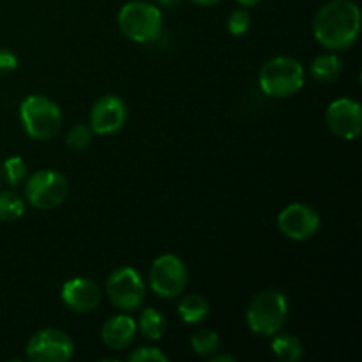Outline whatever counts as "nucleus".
<instances>
[{"label":"nucleus","instance_id":"obj_25","mask_svg":"<svg viewBox=\"0 0 362 362\" xmlns=\"http://www.w3.org/2000/svg\"><path fill=\"white\" fill-rule=\"evenodd\" d=\"M18 57L11 49L0 48V74H9L16 71Z\"/></svg>","mask_w":362,"mask_h":362},{"label":"nucleus","instance_id":"obj_26","mask_svg":"<svg viewBox=\"0 0 362 362\" xmlns=\"http://www.w3.org/2000/svg\"><path fill=\"white\" fill-rule=\"evenodd\" d=\"M212 362H237V357L230 356V354H219V356L212 357Z\"/></svg>","mask_w":362,"mask_h":362},{"label":"nucleus","instance_id":"obj_18","mask_svg":"<svg viewBox=\"0 0 362 362\" xmlns=\"http://www.w3.org/2000/svg\"><path fill=\"white\" fill-rule=\"evenodd\" d=\"M177 310L186 324H198L209 315V303L205 297L198 296V293H189L180 299Z\"/></svg>","mask_w":362,"mask_h":362},{"label":"nucleus","instance_id":"obj_16","mask_svg":"<svg viewBox=\"0 0 362 362\" xmlns=\"http://www.w3.org/2000/svg\"><path fill=\"white\" fill-rule=\"evenodd\" d=\"M343 69V60L339 59L334 53H325V55L317 57V59L311 62L310 73L311 76L317 81H322V83H331L336 78L339 76Z\"/></svg>","mask_w":362,"mask_h":362},{"label":"nucleus","instance_id":"obj_10","mask_svg":"<svg viewBox=\"0 0 362 362\" xmlns=\"http://www.w3.org/2000/svg\"><path fill=\"white\" fill-rule=\"evenodd\" d=\"M278 226L292 240H308L320 228V216L306 204H290L279 212Z\"/></svg>","mask_w":362,"mask_h":362},{"label":"nucleus","instance_id":"obj_30","mask_svg":"<svg viewBox=\"0 0 362 362\" xmlns=\"http://www.w3.org/2000/svg\"><path fill=\"white\" fill-rule=\"evenodd\" d=\"M0 182H2V173H0Z\"/></svg>","mask_w":362,"mask_h":362},{"label":"nucleus","instance_id":"obj_5","mask_svg":"<svg viewBox=\"0 0 362 362\" xmlns=\"http://www.w3.org/2000/svg\"><path fill=\"white\" fill-rule=\"evenodd\" d=\"M20 119L25 131L34 140H49L62 127V112L46 95H28L20 105Z\"/></svg>","mask_w":362,"mask_h":362},{"label":"nucleus","instance_id":"obj_3","mask_svg":"<svg viewBox=\"0 0 362 362\" xmlns=\"http://www.w3.org/2000/svg\"><path fill=\"white\" fill-rule=\"evenodd\" d=\"M258 85L269 98H290L304 87V67L292 57H276L260 69Z\"/></svg>","mask_w":362,"mask_h":362},{"label":"nucleus","instance_id":"obj_23","mask_svg":"<svg viewBox=\"0 0 362 362\" xmlns=\"http://www.w3.org/2000/svg\"><path fill=\"white\" fill-rule=\"evenodd\" d=\"M251 27V14L250 11L235 9L232 11L228 18V32L232 35H244Z\"/></svg>","mask_w":362,"mask_h":362},{"label":"nucleus","instance_id":"obj_2","mask_svg":"<svg viewBox=\"0 0 362 362\" xmlns=\"http://www.w3.org/2000/svg\"><path fill=\"white\" fill-rule=\"evenodd\" d=\"M117 23L122 34L134 42H154L163 32V14L156 4L134 0L119 11Z\"/></svg>","mask_w":362,"mask_h":362},{"label":"nucleus","instance_id":"obj_15","mask_svg":"<svg viewBox=\"0 0 362 362\" xmlns=\"http://www.w3.org/2000/svg\"><path fill=\"white\" fill-rule=\"evenodd\" d=\"M272 354H274L276 359L283 361V362H297L300 361L303 357V343L297 336L293 334H279L276 332L274 338H272L271 343Z\"/></svg>","mask_w":362,"mask_h":362},{"label":"nucleus","instance_id":"obj_20","mask_svg":"<svg viewBox=\"0 0 362 362\" xmlns=\"http://www.w3.org/2000/svg\"><path fill=\"white\" fill-rule=\"evenodd\" d=\"M25 214V202L14 191L0 193V221H16Z\"/></svg>","mask_w":362,"mask_h":362},{"label":"nucleus","instance_id":"obj_19","mask_svg":"<svg viewBox=\"0 0 362 362\" xmlns=\"http://www.w3.org/2000/svg\"><path fill=\"white\" fill-rule=\"evenodd\" d=\"M191 346L202 357H209L221 349V339L212 329H200L191 336Z\"/></svg>","mask_w":362,"mask_h":362},{"label":"nucleus","instance_id":"obj_27","mask_svg":"<svg viewBox=\"0 0 362 362\" xmlns=\"http://www.w3.org/2000/svg\"><path fill=\"white\" fill-rule=\"evenodd\" d=\"M154 2L161 7H175V6H179L182 0H154Z\"/></svg>","mask_w":362,"mask_h":362},{"label":"nucleus","instance_id":"obj_4","mask_svg":"<svg viewBox=\"0 0 362 362\" xmlns=\"http://www.w3.org/2000/svg\"><path fill=\"white\" fill-rule=\"evenodd\" d=\"M288 317V300L279 290L260 292L247 308L246 320L258 336H274L283 329Z\"/></svg>","mask_w":362,"mask_h":362},{"label":"nucleus","instance_id":"obj_9","mask_svg":"<svg viewBox=\"0 0 362 362\" xmlns=\"http://www.w3.org/2000/svg\"><path fill=\"white\" fill-rule=\"evenodd\" d=\"M73 354V339L60 329H42L27 343V357L32 362H67Z\"/></svg>","mask_w":362,"mask_h":362},{"label":"nucleus","instance_id":"obj_29","mask_svg":"<svg viewBox=\"0 0 362 362\" xmlns=\"http://www.w3.org/2000/svg\"><path fill=\"white\" fill-rule=\"evenodd\" d=\"M237 2H239L243 7H253V6H257L260 0H237Z\"/></svg>","mask_w":362,"mask_h":362},{"label":"nucleus","instance_id":"obj_21","mask_svg":"<svg viewBox=\"0 0 362 362\" xmlns=\"http://www.w3.org/2000/svg\"><path fill=\"white\" fill-rule=\"evenodd\" d=\"M0 173H2V179L6 180L11 187H16L27 179V165H25L23 159L14 156V158H9L4 161Z\"/></svg>","mask_w":362,"mask_h":362},{"label":"nucleus","instance_id":"obj_11","mask_svg":"<svg viewBox=\"0 0 362 362\" xmlns=\"http://www.w3.org/2000/svg\"><path fill=\"white\" fill-rule=\"evenodd\" d=\"M325 122L336 136L343 140H356L362 129V110L354 99H336L325 112Z\"/></svg>","mask_w":362,"mask_h":362},{"label":"nucleus","instance_id":"obj_7","mask_svg":"<svg viewBox=\"0 0 362 362\" xmlns=\"http://www.w3.org/2000/svg\"><path fill=\"white\" fill-rule=\"evenodd\" d=\"M145 283L140 272L133 267H119L110 274L106 281V296L110 303L122 311H134L144 304Z\"/></svg>","mask_w":362,"mask_h":362},{"label":"nucleus","instance_id":"obj_13","mask_svg":"<svg viewBox=\"0 0 362 362\" xmlns=\"http://www.w3.org/2000/svg\"><path fill=\"white\" fill-rule=\"evenodd\" d=\"M60 297L74 313H90L101 303V290L92 279L73 278L64 283Z\"/></svg>","mask_w":362,"mask_h":362},{"label":"nucleus","instance_id":"obj_6","mask_svg":"<svg viewBox=\"0 0 362 362\" xmlns=\"http://www.w3.org/2000/svg\"><path fill=\"white\" fill-rule=\"evenodd\" d=\"M69 193V184L62 173L55 170H41L25 184V198L32 207L49 211L62 204Z\"/></svg>","mask_w":362,"mask_h":362},{"label":"nucleus","instance_id":"obj_17","mask_svg":"<svg viewBox=\"0 0 362 362\" xmlns=\"http://www.w3.org/2000/svg\"><path fill=\"white\" fill-rule=\"evenodd\" d=\"M136 327L140 329V332L145 338L152 339V341H158L166 332V318L158 310H154V308H145L140 313Z\"/></svg>","mask_w":362,"mask_h":362},{"label":"nucleus","instance_id":"obj_12","mask_svg":"<svg viewBox=\"0 0 362 362\" xmlns=\"http://www.w3.org/2000/svg\"><path fill=\"white\" fill-rule=\"evenodd\" d=\"M126 103L119 95L106 94L94 103L90 110V129L95 134H113L126 124Z\"/></svg>","mask_w":362,"mask_h":362},{"label":"nucleus","instance_id":"obj_1","mask_svg":"<svg viewBox=\"0 0 362 362\" xmlns=\"http://www.w3.org/2000/svg\"><path fill=\"white\" fill-rule=\"evenodd\" d=\"M361 32V9L352 0H331L313 18L315 39L322 46L343 52L354 46Z\"/></svg>","mask_w":362,"mask_h":362},{"label":"nucleus","instance_id":"obj_28","mask_svg":"<svg viewBox=\"0 0 362 362\" xmlns=\"http://www.w3.org/2000/svg\"><path fill=\"white\" fill-rule=\"evenodd\" d=\"M191 2L198 4V6H216V4H219L221 0H191Z\"/></svg>","mask_w":362,"mask_h":362},{"label":"nucleus","instance_id":"obj_8","mask_svg":"<svg viewBox=\"0 0 362 362\" xmlns=\"http://www.w3.org/2000/svg\"><path fill=\"white\" fill-rule=\"evenodd\" d=\"M151 288L163 299H175L187 285V269L175 255H161L148 271Z\"/></svg>","mask_w":362,"mask_h":362},{"label":"nucleus","instance_id":"obj_24","mask_svg":"<svg viewBox=\"0 0 362 362\" xmlns=\"http://www.w3.org/2000/svg\"><path fill=\"white\" fill-rule=\"evenodd\" d=\"M131 362H166L168 356L156 346H140L129 354Z\"/></svg>","mask_w":362,"mask_h":362},{"label":"nucleus","instance_id":"obj_22","mask_svg":"<svg viewBox=\"0 0 362 362\" xmlns=\"http://www.w3.org/2000/svg\"><path fill=\"white\" fill-rule=\"evenodd\" d=\"M92 136H94V131L90 129V126L78 124V126H74L73 129L67 133L66 144L67 147L73 148V151H85V148L92 144Z\"/></svg>","mask_w":362,"mask_h":362},{"label":"nucleus","instance_id":"obj_14","mask_svg":"<svg viewBox=\"0 0 362 362\" xmlns=\"http://www.w3.org/2000/svg\"><path fill=\"white\" fill-rule=\"evenodd\" d=\"M136 334V322L129 315H117L112 317L101 331V339L110 350H122L133 343Z\"/></svg>","mask_w":362,"mask_h":362}]
</instances>
